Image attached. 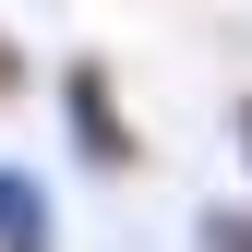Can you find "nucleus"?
I'll return each instance as SVG.
<instances>
[{
	"instance_id": "1",
	"label": "nucleus",
	"mask_w": 252,
	"mask_h": 252,
	"mask_svg": "<svg viewBox=\"0 0 252 252\" xmlns=\"http://www.w3.org/2000/svg\"><path fill=\"white\" fill-rule=\"evenodd\" d=\"M60 132H72V156H84L96 180H132V168H144V120L120 108V72H108L96 48L60 60Z\"/></svg>"
},
{
	"instance_id": "2",
	"label": "nucleus",
	"mask_w": 252,
	"mask_h": 252,
	"mask_svg": "<svg viewBox=\"0 0 252 252\" xmlns=\"http://www.w3.org/2000/svg\"><path fill=\"white\" fill-rule=\"evenodd\" d=\"M0 252H60V192L24 156H0Z\"/></svg>"
},
{
	"instance_id": "3",
	"label": "nucleus",
	"mask_w": 252,
	"mask_h": 252,
	"mask_svg": "<svg viewBox=\"0 0 252 252\" xmlns=\"http://www.w3.org/2000/svg\"><path fill=\"white\" fill-rule=\"evenodd\" d=\"M192 240H204V252H252V192H240V204H204Z\"/></svg>"
},
{
	"instance_id": "4",
	"label": "nucleus",
	"mask_w": 252,
	"mask_h": 252,
	"mask_svg": "<svg viewBox=\"0 0 252 252\" xmlns=\"http://www.w3.org/2000/svg\"><path fill=\"white\" fill-rule=\"evenodd\" d=\"M24 84H36V72H24V36H12V24H0V108H12Z\"/></svg>"
},
{
	"instance_id": "5",
	"label": "nucleus",
	"mask_w": 252,
	"mask_h": 252,
	"mask_svg": "<svg viewBox=\"0 0 252 252\" xmlns=\"http://www.w3.org/2000/svg\"><path fill=\"white\" fill-rule=\"evenodd\" d=\"M228 156H240V192H252V96L228 108Z\"/></svg>"
}]
</instances>
